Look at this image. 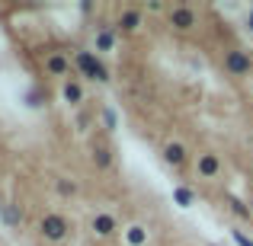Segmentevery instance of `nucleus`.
Here are the masks:
<instances>
[{"label": "nucleus", "mask_w": 253, "mask_h": 246, "mask_svg": "<svg viewBox=\"0 0 253 246\" xmlns=\"http://www.w3.org/2000/svg\"><path fill=\"white\" fill-rule=\"evenodd\" d=\"M93 45H96V55H109L116 48V26L99 23L96 32H93Z\"/></svg>", "instance_id": "nucleus-7"}, {"label": "nucleus", "mask_w": 253, "mask_h": 246, "mask_svg": "<svg viewBox=\"0 0 253 246\" xmlns=\"http://www.w3.org/2000/svg\"><path fill=\"white\" fill-rule=\"evenodd\" d=\"M99 118H103V128H106V131H116V128H119V112L112 109V105H103Z\"/></svg>", "instance_id": "nucleus-19"}, {"label": "nucleus", "mask_w": 253, "mask_h": 246, "mask_svg": "<svg viewBox=\"0 0 253 246\" xmlns=\"http://www.w3.org/2000/svg\"><path fill=\"white\" fill-rule=\"evenodd\" d=\"M167 23H170V29H176V32H192L199 26V13L192 10L189 3H179V6H170L167 10Z\"/></svg>", "instance_id": "nucleus-3"}, {"label": "nucleus", "mask_w": 253, "mask_h": 246, "mask_svg": "<svg viewBox=\"0 0 253 246\" xmlns=\"http://www.w3.org/2000/svg\"><path fill=\"white\" fill-rule=\"evenodd\" d=\"M231 240H234L237 246H253V240H250V237H247V234H244V230H237V227H234V230H231Z\"/></svg>", "instance_id": "nucleus-20"}, {"label": "nucleus", "mask_w": 253, "mask_h": 246, "mask_svg": "<svg viewBox=\"0 0 253 246\" xmlns=\"http://www.w3.org/2000/svg\"><path fill=\"white\" fill-rule=\"evenodd\" d=\"M173 202H176L179 208H189V205L196 202V192L186 189V185H173Z\"/></svg>", "instance_id": "nucleus-17"}, {"label": "nucleus", "mask_w": 253, "mask_h": 246, "mask_svg": "<svg viewBox=\"0 0 253 246\" xmlns=\"http://www.w3.org/2000/svg\"><path fill=\"white\" fill-rule=\"evenodd\" d=\"M23 103H26V105H32V109H42V105H45V93L39 90V86H32V90H26V93H23Z\"/></svg>", "instance_id": "nucleus-18"}, {"label": "nucleus", "mask_w": 253, "mask_h": 246, "mask_svg": "<svg viewBox=\"0 0 253 246\" xmlns=\"http://www.w3.org/2000/svg\"><path fill=\"white\" fill-rule=\"evenodd\" d=\"M39 237L45 243H64L71 237V221L64 214H58V211H45L39 217Z\"/></svg>", "instance_id": "nucleus-2"}, {"label": "nucleus", "mask_w": 253, "mask_h": 246, "mask_svg": "<svg viewBox=\"0 0 253 246\" xmlns=\"http://www.w3.org/2000/svg\"><path fill=\"white\" fill-rule=\"evenodd\" d=\"M0 224H3L6 230H19V224H23V208H19L16 202H3V211H0Z\"/></svg>", "instance_id": "nucleus-9"}, {"label": "nucleus", "mask_w": 253, "mask_h": 246, "mask_svg": "<svg viewBox=\"0 0 253 246\" xmlns=\"http://www.w3.org/2000/svg\"><path fill=\"white\" fill-rule=\"evenodd\" d=\"M228 208H231V214L241 217V221H250V217H253L250 205H247V202H241V198H234V195H228Z\"/></svg>", "instance_id": "nucleus-15"}, {"label": "nucleus", "mask_w": 253, "mask_h": 246, "mask_svg": "<svg viewBox=\"0 0 253 246\" xmlns=\"http://www.w3.org/2000/svg\"><path fill=\"white\" fill-rule=\"evenodd\" d=\"M0 211H3V202H0Z\"/></svg>", "instance_id": "nucleus-23"}, {"label": "nucleus", "mask_w": 253, "mask_h": 246, "mask_svg": "<svg viewBox=\"0 0 253 246\" xmlns=\"http://www.w3.org/2000/svg\"><path fill=\"white\" fill-rule=\"evenodd\" d=\"M247 26H250V32H253V10H250V16H247Z\"/></svg>", "instance_id": "nucleus-21"}, {"label": "nucleus", "mask_w": 253, "mask_h": 246, "mask_svg": "<svg viewBox=\"0 0 253 246\" xmlns=\"http://www.w3.org/2000/svg\"><path fill=\"white\" fill-rule=\"evenodd\" d=\"M55 192L61 198H74L77 195V182H74V179H68V176H58L55 179Z\"/></svg>", "instance_id": "nucleus-16"}, {"label": "nucleus", "mask_w": 253, "mask_h": 246, "mask_svg": "<svg viewBox=\"0 0 253 246\" xmlns=\"http://www.w3.org/2000/svg\"><path fill=\"white\" fill-rule=\"evenodd\" d=\"M164 160H167L170 166H176V170H179V166H186V160H189V150H186L179 141H170L167 147H164Z\"/></svg>", "instance_id": "nucleus-12"}, {"label": "nucleus", "mask_w": 253, "mask_h": 246, "mask_svg": "<svg viewBox=\"0 0 253 246\" xmlns=\"http://www.w3.org/2000/svg\"><path fill=\"white\" fill-rule=\"evenodd\" d=\"M116 29L125 32V35H128V32H138L141 29V10H122L119 19H116Z\"/></svg>", "instance_id": "nucleus-10"}, {"label": "nucleus", "mask_w": 253, "mask_h": 246, "mask_svg": "<svg viewBox=\"0 0 253 246\" xmlns=\"http://www.w3.org/2000/svg\"><path fill=\"white\" fill-rule=\"evenodd\" d=\"M196 170H199L202 179H215L218 173H221V157H218V154H199Z\"/></svg>", "instance_id": "nucleus-8"}, {"label": "nucleus", "mask_w": 253, "mask_h": 246, "mask_svg": "<svg viewBox=\"0 0 253 246\" xmlns=\"http://www.w3.org/2000/svg\"><path fill=\"white\" fill-rule=\"evenodd\" d=\"M45 74L48 77H64V80H71V70H74V61H71L64 51H48L42 61Z\"/></svg>", "instance_id": "nucleus-5"}, {"label": "nucleus", "mask_w": 253, "mask_h": 246, "mask_svg": "<svg viewBox=\"0 0 253 246\" xmlns=\"http://www.w3.org/2000/svg\"><path fill=\"white\" fill-rule=\"evenodd\" d=\"M125 243L128 246H148V227L144 224H128V227L122 230Z\"/></svg>", "instance_id": "nucleus-13"}, {"label": "nucleus", "mask_w": 253, "mask_h": 246, "mask_svg": "<svg viewBox=\"0 0 253 246\" xmlns=\"http://www.w3.org/2000/svg\"><path fill=\"white\" fill-rule=\"evenodd\" d=\"M61 99L68 105H84V99H86V93H84V86L71 77V80H64L61 83Z\"/></svg>", "instance_id": "nucleus-11"}, {"label": "nucleus", "mask_w": 253, "mask_h": 246, "mask_svg": "<svg viewBox=\"0 0 253 246\" xmlns=\"http://www.w3.org/2000/svg\"><path fill=\"white\" fill-rule=\"evenodd\" d=\"M224 70H228L231 77H247L250 70H253L250 51H244V48H228V51H224Z\"/></svg>", "instance_id": "nucleus-4"}, {"label": "nucleus", "mask_w": 253, "mask_h": 246, "mask_svg": "<svg viewBox=\"0 0 253 246\" xmlns=\"http://www.w3.org/2000/svg\"><path fill=\"white\" fill-rule=\"evenodd\" d=\"M71 61H74V70L84 77V80H90V83H109L112 80V77H109V68L103 64V58H99L96 51L77 48Z\"/></svg>", "instance_id": "nucleus-1"}, {"label": "nucleus", "mask_w": 253, "mask_h": 246, "mask_svg": "<svg viewBox=\"0 0 253 246\" xmlns=\"http://www.w3.org/2000/svg\"><path fill=\"white\" fill-rule=\"evenodd\" d=\"M90 160H93V166H96V170H109V166H112V150L106 147V144H93Z\"/></svg>", "instance_id": "nucleus-14"}, {"label": "nucleus", "mask_w": 253, "mask_h": 246, "mask_svg": "<svg viewBox=\"0 0 253 246\" xmlns=\"http://www.w3.org/2000/svg\"><path fill=\"white\" fill-rule=\"evenodd\" d=\"M247 205H250V211H253V195H250V202H247Z\"/></svg>", "instance_id": "nucleus-22"}, {"label": "nucleus", "mask_w": 253, "mask_h": 246, "mask_svg": "<svg viewBox=\"0 0 253 246\" xmlns=\"http://www.w3.org/2000/svg\"><path fill=\"white\" fill-rule=\"evenodd\" d=\"M90 230L99 237V240H109V237H116L119 221L109 214V211H96V214H93V221H90Z\"/></svg>", "instance_id": "nucleus-6"}]
</instances>
